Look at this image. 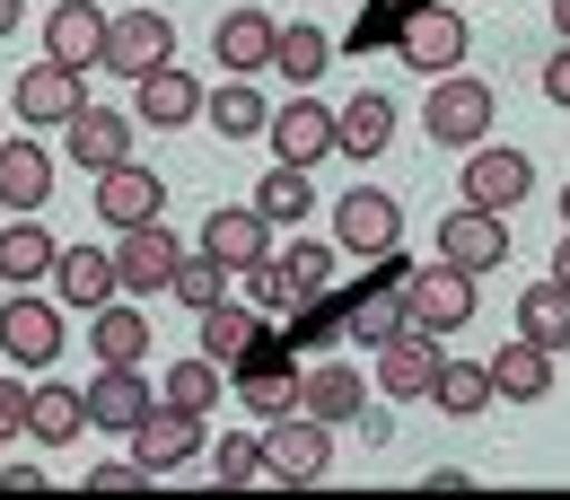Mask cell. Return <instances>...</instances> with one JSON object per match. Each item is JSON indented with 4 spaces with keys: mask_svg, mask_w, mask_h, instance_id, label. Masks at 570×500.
Returning a JSON list of instances; mask_svg holds the SVG:
<instances>
[{
    "mask_svg": "<svg viewBox=\"0 0 570 500\" xmlns=\"http://www.w3.org/2000/svg\"><path fill=\"white\" fill-rule=\"evenodd\" d=\"M483 369H492V395H509V404H544V395H553V352H544V343H527V334H518V343H500Z\"/></svg>",
    "mask_w": 570,
    "mask_h": 500,
    "instance_id": "23",
    "label": "cell"
},
{
    "mask_svg": "<svg viewBox=\"0 0 570 500\" xmlns=\"http://www.w3.org/2000/svg\"><path fill=\"white\" fill-rule=\"evenodd\" d=\"M518 334L527 343H544V352H562L570 343V282H535L518 298Z\"/></svg>",
    "mask_w": 570,
    "mask_h": 500,
    "instance_id": "34",
    "label": "cell"
},
{
    "mask_svg": "<svg viewBox=\"0 0 570 500\" xmlns=\"http://www.w3.org/2000/svg\"><path fill=\"white\" fill-rule=\"evenodd\" d=\"M553 36H570V0H553Z\"/></svg>",
    "mask_w": 570,
    "mask_h": 500,
    "instance_id": "46",
    "label": "cell"
},
{
    "mask_svg": "<svg viewBox=\"0 0 570 500\" xmlns=\"http://www.w3.org/2000/svg\"><path fill=\"white\" fill-rule=\"evenodd\" d=\"M360 404H368V378H360L352 360H316V369H298V413H316V422H352Z\"/></svg>",
    "mask_w": 570,
    "mask_h": 500,
    "instance_id": "21",
    "label": "cell"
},
{
    "mask_svg": "<svg viewBox=\"0 0 570 500\" xmlns=\"http://www.w3.org/2000/svg\"><path fill=\"white\" fill-rule=\"evenodd\" d=\"M404 316L422 325V334H456V325H474V273L465 264H430V273H404Z\"/></svg>",
    "mask_w": 570,
    "mask_h": 500,
    "instance_id": "4",
    "label": "cell"
},
{
    "mask_svg": "<svg viewBox=\"0 0 570 500\" xmlns=\"http://www.w3.org/2000/svg\"><path fill=\"white\" fill-rule=\"evenodd\" d=\"M141 483H158L141 457H115V465H88V492H141Z\"/></svg>",
    "mask_w": 570,
    "mask_h": 500,
    "instance_id": "41",
    "label": "cell"
},
{
    "mask_svg": "<svg viewBox=\"0 0 570 500\" xmlns=\"http://www.w3.org/2000/svg\"><path fill=\"white\" fill-rule=\"evenodd\" d=\"M334 246L343 255H395L404 246V212H395V194H368V185H352L343 203H334Z\"/></svg>",
    "mask_w": 570,
    "mask_h": 500,
    "instance_id": "7",
    "label": "cell"
},
{
    "mask_svg": "<svg viewBox=\"0 0 570 500\" xmlns=\"http://www.w3.org/2000/svg\"><path fill=\"white\" fill-rule=\"evenodd\" d=\"M255 212L264 219H307L316 212V194H307V167H289V158H273V167H264V185H255Z\"/></svg>",
    "mask_w": 570,
    "mask_h": 500,
    "instance_id": "37",
    "label": "cell"
},
{
    "mask_svg": "<svg viewBox=\"0 0 570 500\" xmlns=\"http://www.w3.org/2000/svg\"><path fill=\"white\" fill-rule=\"evenodd\" d=\"M264 465H273V483H325V465H334V422H316V413L264 422Z\"/></svg>",
    "mask_w": 570,
    "mask_h": 500,
    "instance_id": "5",
    "label": "cell"
},
{
    "mask_svg": "<svg viewBox=\"0 0 570 500\" xmlns=\"http://www.w3.org/2000/svg\"><path fill=\"white\" fill-rule=\"evenodd\" d=\"M264 334V307H237V298H219V307H203V360H219V369H237V352Z\"/></svg>",
    "mask_w": 570,
    "mask_h": 500,
    "instance_id": "32",
    "label": "cell"
},
{
    "mask_svg": "<svg viewBox=\"0 0 570 500\" xmlns=\"http://www.w3.org/2000/svg\"><path fill=\"white\" fill-rule=\"evenodd\" d=\"M97 212L115 219V228H141V219L167 212V185L149 176L141 158H124V167H106V176H97Z\"/></svg>",
    "mask_w": 570,
    "mask_h": 500,
    "instance_id": "19",
    "label": "cell"
},
{
    "mask_svg": "<svg viewBox=\"0 0 570 500\" xmlns=\"http://www.w3.org/2000/svg\"><path fill=\"white\" fill-rule=\"evenodd\" d=\"M544 97H553V106L570 115V36L553 45V62H544Z\"/></svg>",
    "mask_w": 570,
    "mask_h": 500,
    "instance_id": "43",
    "label": "cell"
},
{
    "mask_svg": "<svg viewBox=\"0 0 570 500\" xmlns=\"http://www.w3.org/2000/svg\"><path fill=\"white\" fill-rule=\"evenodd\" d=\"M45 282L62 290V307H79V316H97L106 298H124V282H115V255H106V246H62Z\"/></svg>",
    "mask_w": 570,
    "mask_h": 500,
    "instance_id": "16",
    "label": "cell"
},
{
    "mask_svg": "<svg viewBox=\"0 0 570 500\" xmlns=\"http://www.w3.org/2000/svg\"><path fill=\"white\" fill-rule=\"evenodd\" d=\"M158 395H167V404H185V413H212L219 404V360H176V369H167V378H158Z\"/></svg>",
    "mask_w": 570,
    "mask_h": 500,
    "instance_id": "39",
    "label": "cell"
},
{
    "mask_svg": "<svg viewBox=\"0 0 570 500\" xmlns=\"http://www.w3.org/2000/svg\"><path fill=\"white\" fill-rule=\"evenodd\" d=\"M45 53L71 62V71H97V53H106V9H97V0H62V9L45 18Z\"/></svg>",
    "mask_w": 570,
    "mask_h": 500,
    "instance_id": "22",
    "label": "cell"
},
{
    "mask_svg": "<svg viewBox=\"0 0 570 500\" xmlns=\"http://www.w3.org/2000/svg\"><path fill=\"white\" fill-rule=\"evenodd\" d=\"M422 133H430V141H448V149L492 141V88L465 79V71H439V88H430V106H422Z\"/></svg>",
    "mask_w": 570,
    "mask_h": 500,
    "instance_id": "2",
    "label": "cell"
},
{
    "mask_svg": "<svg viewBox=\"0 0 570 500\" xmlns=\"http://www.w3.org/2000/svg\"><path fill=\"white\" fill-rule=\"evenodd\" d=\"M45 194H53V149L0 141V212H45Z\"/></svg>",
    "mask_w": 570,
    "mask_h": 500,
    "instance_id": "26",
    "label": "cell"
},
{
    "mask_svg": "<svg viewBox=\"0 0 570 500\" xmlns=\"http://www.w3.org/2000/svg\"><path fill=\"white\" fill-rule=\"evenodd\" d=\"M527 194H535V167H527V149H500V141H474V149H465V203L509 212V203H527Z\"/></svg>",
    "mask_w": 570,
    "mask_h": 500,
    "instance_id": "12",
    "label": "cell"
},
{
    "mask_svg": "<svg viewBox=\"0 0 570 500\" xmlns=\"http://www.w3.org/2000/svg\"><path fill=\"white\" fill-rule=\"evenodd\" d=\"M132 457H141L149 474H176V465H194L203 457V413H185V404H149L141 422H132Z\"/></svg>",
    "mask_w": 570,
    "mask_h": 500,
    "instance_id": "9",
    "label": "cell"
},
{
    "mask_svg": "<svg viewBox=\"0 0 570 500\" xmlns=\"http://www.w3.org/2000/svg\"><path fill=\"white\" fill-rule=\"evenodd\" d=\"M334 255H343V246H325V237H298V246H282V255H273V264H282L289 307H298V298H325V290H334Z\"/></svg>",
    "mask_w": 570,
    "mask_h": 500,
    "instance_id": "33",
    "label": "cell"
},
{
    "mask_svg": "<svg viewBox=\"0 0 570 500\" xmlns=\"http://www.w3.org/2000/svg\"><path fill=\"white\" fill-rule=\"evenodd\" d=\"M237 395H246V413L282 422V413H298V369L289 360H246L237 369Z\"/></svg>",
    "mask_w": 570,
    "mask_h": 500,
    "instance_id": "30",
    "label": "cell"
},
{
    "mask_svg": "<svg viewBox=\"0 0 570 500\" xmlns=\"http://www.w3.org/2000/svg\"><path fill=\"white\" fill-rule=\"evenodd\" d=\"M273 36H282V27H273L264 9H228L219 36H212V53L228 62V79H255V71H273Z\"/></svg>",
    "mask_w": 570,
    "mask_h": 500,
    "instance_id": "24",
    "label": "cell"
},
{
    "mask_svg": "<svg viewBox=\"0 0 570 500\" xmlns=\"http://www.w3.org/2000/svg\"><path fill=\"white\" fill-rule=\"evenodd\" d=\"M62 133H71V167L106 176V167H124V158H132V133H141V124H132V115H115V106H79Z\"/></svg>",
    "mask_w": 570,
    "mask_h": 500,
    "instance_id": "15",
    "label": "cell"
},
{
    "mask_svg": "<svg viewBox=\"0 0 570 500\" xmlns=\"http://www.w3.org/2000/svg\"><path fill=\"white\" fill-rule=\"evenodd\" d=\"M158 62H176V27L158 18V9H124V18H106V53H97V71H124L141 79Z\"/></svg>",
    "mask_w": 570,
    "mask_h": 500,
    "instance_id": "8",
    "label": "cell"
},
{
    "mask_svg": "<svg viewBox=\"0 0 570 500\" xmlns=\"http://www.w3.org/2000/svg\"><path fill=\"white\" fill-rule=\"evenodd\" d=\"M203 124H212L219 141H255L273 124V106H264L255 79H228V88H203Z\"/></svg>",
    "mask_w": 570,
    "mask_h": 500,
    "instance_id": "28",
    "label": "cell"
},
{
    "mask_svg": "<svg viewBox=\"0 0 570 500\" xmlns=\"http://www.w3.org/2000/svg\"><path fill=\"white\" fill-rule=\"evenodd\" d=\"M430 404H439V413H456V422H465V413H483V404H492V369H483V360H439Z\"/></svg>",
    "mask_w": 570,
    "mask_h": 500,
    "instance_id": "35",
    "label": "cell"
},
{
    "mask_svg": "<svg viewBox=\"0 0 570 500\" xmlns=\"http://www.w3.org/2000/svg\"><path fill=\"white\" fill-rule=\"evenodd\" d=\"M439 255L465 264V273H500V264H509V219L483 212V203L448 212V219H439Z\"/></svg>",
    "mask_w": 570,
    "mask_h": 500,
    "instance_id": "13",
    "label": "cell"
},
{
    "mask_svg": "<svg viewBox=\"0 0 570 500\" xmlns=\"http://www.w3.org/2000/svg\"><path fill=\"white\" fill-rule=\"evenodd\" d=\"M439 334H422V325H404L395 343H377V395H395V404H422L430 378H439Z\"/></svg>",
    "mask_w": 570,
    "mask_h": 500,
    "instance_id": "14",
    "label": "cell"
},
{
    "mask_svg": "<svg viewBox=\"0 0 570 500\" xmlns=\"http://www.w3.org/2000/svg\"><path fill=\"white\" fill-rule=\"evenodd\" d=\"M273 62H282V79H325V62H334V36L325 27H307V18H289L282 36H273Z\"/></svg>",
    "mask_w": 570,
    "mask_h": 500,
    "instance_id": "36",
    "label": "cell"
},
{
    "mask_svg": "<svg viewBox=\"0 0 570 500\" xmlns=\"http://www.w3.org/2000/svg\"><path fill=\"white\" fill-rule=\"evenodd\" d=\"M167 290H176V298H185V307L203 316V307H219V298H228V264L194 246V255H176V282H167Z\"/></svg>",
    "mask_w": 570,
    "mask_h": 500,
    "instance_id": "38",
    "label": "cell"
},
{
    "mask_svg": "<svg viewBox=\"0 0 570 500\" xmlns=\"http://www.w3.org/2000/svg\"><path fill=\"white\" fill-rule=\"evenodd\" d=\"M79 430H88V395H79V386H27V439L71 448Z\"/></svg>",
    "mask_w": 570,
    "mask_h": 500,
    "instance_id": "29",
    "label": "cell"
},
{
    "mask_svg": "<svg viewBox=\"0 0 570 500\" xmlns=\"http://www.w3.org/2000/svg\"><path fill=\"white\" fill-rule=\"evenodd\" d=\"M386 141H395V97H386V88H360L352 106L334 115V149H352V158H377Z\"/></svg>",
    "mask_w": 570,
    "mask_h": 500,
    "instance_id": "27",
    "label": "cell"
},
{
    "mask_svg": "<svg viewBox=\"0 0 570 500\" xmlns=\"http://www.w3.org/2000/svg\"><path fill=\"white\" fill-rule=\"evenodd\" d=\"M88 352H97V360H141L149 352V316H141V307H124V298H106V307L88 316Z\"/></svg>",
    "mask_w": 570,
    "mask_h": 500,
    "instance_id": "31",
    "label": "cell"
},
{
    "mask_svg": "<svg viewBox=\"0 0 570 500\" xmlns=\"http://www.w3.org/2000/svg\"><path fill=\"white\" fill-rule=\"evenodd\" d=\"M395 53L413 62V71H456L465 62V18L448 9V0H404V27H395Z\"/></svg>",
    "mask_w": 570,
    "mask_h": 500,
    "instance_id": "6",
    "label": "cell"
},
{
    "mask_svg": "<svg viewBox=\"0 0 570 500\" xmlns=\"http://www.w3.org/2000/svg\"><path fill=\"white\" fill-rule=\"evenodd\" d=\"M9 106H18V124H36V133H62L79 106H88V71H71V62H27L18 71V88H9Z\"/></svg>",
    "mask_w": 570,
    "mask_h": 500,
    "instance_id": "3",
    "label": "cell"
},
{
    "mask_svg": "<svg viewBox=\"0 0 570 500\" xmlns=\"http://www.w3.org/2000/svg\"><path fill=\"white\" fill-rule=\"evenodd\" d=\"M176 228L167 219H141V228H124V246H115V282H124V298H149V290L176 282Z\"/></svg>",
    "mask_w": 570,
    "mask_h": 500,
    "instance_id": "11",
    "label": "cell"
},
{
    "mask_svg": "<svg viewBox=\"0 0 570 500\" xmlns=\"http://www.w3.org/2000/svg\"><path fill=\"white\" fill-rule=\"evenodd\" d=\"M62 334H71V325H62L53 298H36V290H9V298H0V360H9V369H53V360H62Z\"/></svg>",
    "mask_w": 570,
    "mask_h": 500,
    "instance_id": "1",
    "label": "cell"
},
{
    "mask_svg": "<svg viewBox=\"0 0 570 500\" xmlns=\"http://www.w3.org/2000/svg\"><path fill=\"white\" fill-rule=\"evenodd\" d=\"M264 133H273V158H289V167H316V158L334 149V106H316V97H289V106L264 124Z\"/></svg>",
    "mask_w": 570,
    "mask_h": 500,
    "instance_id": "20",
    "label": "cell"
},
{
    "mask_svg": "<svg viewBox=\"0 0 570 500\" xmlns=\"http://www.w3.org/2000/svg\"><path fill=\"white\" fill-rule=\"evenodd\" d=\"M553 282H570V228H562V246H553Z\"/></svg>",
    "mask_w": 570,
    "mask_h": 500,
    "instance_id": "44",
    "label": "cell"
},
{
    "mask_svg": "<svg viewBox=\"0 0 570 500\" xmlns=\"http://www.w3.org/2000/svg\"><path fill=\"white\" fill-rule=\"evenodd\" d=\"M53 255H62V246H53V228H45V219H36V212H9V228H0V282H9V290L45 282V273H53Z\"/></svg>",
    "mask_w": 570,
    "mask_h": 500,
    "instance_id": "25",
    "label": "cell"
},
{
    "mask_svg": "<svg viewBox=\"0 0 570 500\" xmlns=\"http://www.w3.org/2000/svg\"><path fill=\"white\" fill-rule=\"evenodd\" d=\"M562 219H570V185H562Z\"/></svg>",
    "mask_w": 570,
    "mask_h": 500,
    "instance_id": "47",
    "label": "cell"
},
{
    "mask_svg": "<svg viewBox=\"0 0 570 500\" xmlns=\"http://www.w3.org/2000/svg\"><path fill=\"white\" fill-rule=\"evenodd\" d=\"M18 9H27V0H0V36H9V27H18Z\"/></svg>",
    "mask_w": 570,
    "mask_h": 500,
    "instance_id": "45",
    "label": "cell"
},
{
    "mask_svg": "<svg viewBox=\"0 0 570 500\" xmlns=\"http://www.w3.org/2000/svg\"><path fill=\"white\" fill-rule=\"evenodd\" d=\"M132 88H141V124H149V133H185V124H203V79H194V71L158 62V71H141Z\"/></svg>",
    "mask_w": 570,
    "mask_h": 500,
    "instance_id": "17",
    "label": "cell"
},
{
    "mask_svg": "<svg viewBox=\"0 0 570 500\" xmlns=\"http://www.w3.org/2000/svg\"><path fill=\"white\" fill-rule=\"evenodd\" d=\"M264 228H273V219L255 212V203H219V212L203 219V255H219L228 273H246L255 255H273V237H264Z\"/></svg>",
    "mask_w": 570,
    "mask_h": 500,
    "instance_id": "18",
    "label": "cell"
},
{
    "mask_svg": "<svg viewBox=\"0 0 570 500\" xmlns=\"http://www.w3.org/2000/svg\"><path fill=\"white\" fill-rule=\"evenodd\" d=\"M212 474H219V483H273V465H264V439H246V430L212 439Z\"/></svg>",
    "mask_w": 570,
    "mask_h": 500,
    "instance_id": "40",
    "label": "cell"
},
{
    "mask_svg": "<svg viewBox=\"0 0 570 500\" xmlns=\"http://www.w3.org/2000/svg\"><path fill=\"white\" fill-rule=\"evenodd\" d=\"M79 395H88V422H97V430H124V439H132V422L158 404V386L141 378V360H97V378H88Z\"/></svg>",
    "mask_w": 570,
    "mask_h": 500,
    "instance_id": "10",
    "label": "cell"
},
{
    "mask_svg": "<svg viewBox=\"0 0 570 500\" xmlns=\"http://www.w3.org/2000/svg\"><path fill=\"white\" fill-rule=\"evenodd\" d=\"M9 439H27V386L18 378H0V448Z\"/></svg>",
    "mask_w": 570,
    "mask_h": 500,
    "instance_id": "42",
    "label": "cell"
}]
</instances>
